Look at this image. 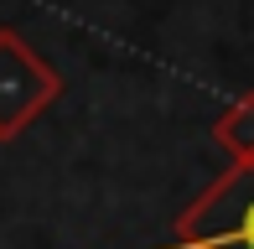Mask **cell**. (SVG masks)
<instances>
[{
    "instance_id": "cell-1",
    "label": "cell",
    "mask_w": 254,
    "mask_h": 249,
    "mask_svg": "<svg viewBox=\"0 0 254 249\" xmlns=\"http://www.w3.org/2000/svg\"><path fill=\"white\" fill-rule=\"evenodd\" d=\"M166 249H254V161H228L187 202Z\"/></svg>"
},
{
    "instance_id": "cell-2",
    "label": "cell",
    "mask_w": 254,
    "mask_h": 249,
    "mask_svg": "<svg viewBox=\"0 0 254 249\" xmlns=\"http://www.w3.org/2000/svg\"><path fill=\"white\" fill-rule=\"evenodd\" d=\"M67 78L31 52L16 26H0V140H16L63 99Z\"/></svg>"
},
{
    "instance_id": "cell-3",
    "label": "cell",
    "mask_w": 254,
    "mask_h": 249,
    "mask_svg": "<svg viewBox=\"0 0 254 249\" xmlns=\"http://www.w3.org/2000/svg\"><path fill=\"white\" fill-rule=\"evenodd\" d=\"M213 145L228 161H254V88L239 94L228 109H218L213 120Z\"/></svg>"
}]
</instances>
